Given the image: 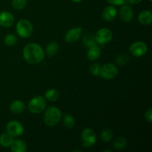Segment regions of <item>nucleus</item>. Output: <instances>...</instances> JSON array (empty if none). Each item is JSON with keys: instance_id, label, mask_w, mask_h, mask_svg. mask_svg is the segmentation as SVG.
Returning <instances> with one entry per match:
<instances>
[{"instance_id": "20", "label": "nucleus", "mask_w": 152, "mask_h": 152, "mask_svg": "<svg viewBox=\"0 0 152 152\" xmlns=\"http://www.w3.org/2000/svg\"><path fill=\"white\" fill-rule=\"evenodd\" d=\"M45 99L51 102H55L58 100L59 97V93L56 89H49L45 93Z\"/></svg>"}, {"instance_id": "9", "label": "nucleus", "mask_w": 152, "mask_h": 152, "mask_svg": "<svg viewBox=\"0 0 152 152\" xmlns=\"http://www.w3.org/2000/svg\"><path fill=\"white\" fill-rule=\"evenodd\" d=\"M129 51L135 57H140L144 56L148 51V46L143 42H135L131 45Z\"/></svg>"}, {"instance_id": "12", "label": "nucleus", "mask_w": 152, "mask_h": 152, "mask_svg": "<svg viewBox=\"0 0 152 152\" xmlns=\"http://www.w3.org/2000/svg\"><path fill=\"white\" fill-rule=\"evenodd\" d=\"M14 23V16L8 11L0 13V25L3 28L11 27Z\"/></svg>"}, {"instance_id": "1", "label": "nucleus", "mask_w": 152, "mask_h": 152, "mask_svg": "<svg viewBox=\"0 0 152 152\" xmlns=\"http://www.w3.org/2000/svg\"><path fill=\"white\" fill-rule=\"evenodd\" d=\"M23 57L28 63L36 65L44 59V50L37 43H29L24 48Z\"/></svg>"}, {"instance_id": "15", "label": "nucleus", "mask_w": 152, "mask_h": 152, "mask_svg": "<svg viewBox=\"0 0 152 152\" xmlns=\"http://www.w3.org/2000/svg\"><path fill=\"white\" fill-rule=\"evenodd\" d=\"M25 109V105L22 101L16 99L13 101L10 105V110L12 113L15 114H19L24 112Z\"/></svg>"}, {"instance_id": "8", "label": "nucleus", "mask_w": 152, "mask_h": 152, "mask_svg": "<svg viewBox=\"0 0 152 152\" xmlns=\"http://www.w3.org/2000/svg\"><path fill=\"white\" fill-rule=\"evenodd\" d=\"M6 132L13 137L22 135L24 132V127L21 123L16 120L10 121L6 126Z\"/></svg>"}, {"instance_id": "23", "label": "nucleus", "mask_w": 152, "mask_h": 152, "mask_svg": "<svg viewBox=\"0 0 152 152\" xmlns=\"http://www.w3.org/2000/svg\"><path fill=\"white\" fill-rule=\"evenodd\" d=\"M126 145H127V142H126V139L123 137L117 138L113 142V147L117 150L123 149L126 148Z\"/></svg>"}, {"instance_id": "3", "label": "nucleus", "mask_w": 152, "mask_h": 152, "mask_svg": "<svg viewBox=\"0 0 152 152\" xmlns=\"http://www.w3.org/2000/svg\"><path fill=\"white\" fill-rule=\"evenodd\" d=\"M46 105L45 98L42 96H37L32 98L28 103V110L33 114H39L45 109Z\"/></svg>"}, {"instance_id": "28", "label": "nucleus", "mask_w": 152, "mask_h": 152, "mask_svg": "<svg viewBox=\"0 0 152 152\" xmlns=\"http://www.w3.org/2000/svg\"><path fill=\"white\" fill-rule=\"evenodd\" d=\"M129 60V57L126 53H122L120 54L117 58H116V62L119 64V65H125L128 62Z\"/></svg>"}, {"instance_id": "19", "label": "nucleus", "mask_w": 152, "mask_h": 152, "mask_svg": "<svg viewBox=\"0 0 152 152\" xmlns=\"http://www.w3.org/2000/svg\"><path fill=\"white\" fill-rule=\"evenodd\" d=\"M58 50H59V45L55 42H51L48 43V45L46 46V54L50 57H52L54 55H56Z\"/></svg>"}, {"instance_id": "29", "label": "nucleus", "mask_w": 152, "mask_h": 152, "mask_svg": "<svg viewBox=\"0 0 152 152\" xmlns=\"http://www.w3.org/2000/svg\"><path fill=\"white\" fill-rule=\"evenodd\" d=\"M108 3L113 4V5H117V6H120L123 5L125 4L126 0H106Z\"/></svg>"}, {"instance_id": "33", "label": "nucleus", "mask_w": 152, "mask_h": 152, "mask_svg": "<svg viewBox=\"0 0 152 152\" xmlns=\"http://www.w3.org/2000/svg\"><path fill=\"white\" fill-rule=\"evenodd\" d=\"M104 152H106V151H108V152H111V150H105V151H103Z\"/></svg>"}, {"instance_id": "32", "label": "nucleus", "mask_w": 152, "mask_h": 152, "mask_svg": "<svg viewBox=\"0 0 152 152\" xmlns=\"http://www.w3.org/2000/svg\"><path fill=\"white\" fill-rule=\"evenodd\" d=\"M72 1H74V2H76V3H78V2H80L81 1H83V0H71Z\"/></svg>"}, {"instance_id": "14", "label": "nucleus", "mask_w": 152, "mask_h": 152, "mask_svg": "<svg viewBox=\"0 0 152 152\" xmlns=\"http://www.w3.org/2000/svg\"><path fill=\"white\" fill-rule=\"evenodd\" d=\"M138 20L140 23L145 25H148L152 22V13L148 10H142L138 15Z\"/></svg>"}, {"instance_id": "22", "label": "nucleus", "mask_w": 152, "mask_h": 152, "mask_svg": "<svg viewBox=\"0 0 152 152\" xmlns=\"http://www.w3.org/2000/svg\"><path fill=\"white\" fill-rule=\"evenodd\" d=\"M83 42L84 45H86V47L87 48H91L92 46L96 45V40H95L94 36L91 35V34H86L84 37H83Z\"/></svg>"}, {"instance_id": "4", "label": "nucleus", "mask_w": 152, "mask_h": 152, "mask_svg": "<svg viewBox=\"0 0 152 152\" xmlns=\"http://www.w3.org/2000/svg\"><path fill=\"white\" fill-rule=\"evenodd\" d=\"M16 32L22 38H28L33 34L34 28L31 22L27 19H21L16 24Z\"/></svg>"}, {"instance_id": "2", "label": "nucleus", "mask_w": 152, "mask_h": 152, "mask_svg": "<svg viewBox=\"0 0 152 152\" xmlns=\"http://www.w3.org/2000/svg\"><path fill=\"white\" fill-rule=\"evenodd\" d=\"M62 118V112L60 109L56 107H49L46 109L44 114V123L48 126H56Z\"/></svg>"}, {"instance_id": "34", "label": "nucleus", "mask_w": 152, "mask_h": 152, "mask_svg": "<svg viewBox=\"0 0 152 152\" xmlns=\"http://www.w3.org/2000/svg\"><path fill=\"white\" fill-rule=\"evenodd\" d=\"M148 1H149L150 2H151V1H152V0H148Z\"/></svg>"}, {"instance_id": "10", "label": "nucleus", "mask_w": 152, "mask_h": 152, "mask_svg": "<svg viewBox=\"0 0 152 152\" xmlns=\"http://www.w3.org/2000/svg\"><path fill=\"white\" fill-rule=\"evenodd\" d=\"M82 32H83V28L81 27H77V28H74L69 30L65 34V42L68 43H72L74 42L78 41V39L81 37Z\"/></svg>"}, {"instance_id": "16", "label": "nucleus", "mask_w": 152, "mask_h": 152, "mask_svg": "<svg viewBox=\"0 0 152 152\" xmlns=\"http://www.w3.org/2000/svg\"><path fill=\"white\" fill-rule=\"evenodd\" d=\"M10 148L13 152H25L27 150V145L22 140H13L10 145Z\"/></svg>"}, {"instance_id": "13", "label": "nucleus", "mask_w": 152, "mask_h": 152, "mask_svg": "<svg viewBox=\"0 0 152 152\" xmlns=\"http://www.w3.org/2000/svg\"><path fill=\"white\" fill-rule=\"evenodd\" d=\"M117 13V9H116L114 6H107V7L104 9L103 11H102V17L104 20L107 21V22H111V21H112L113 19L116 17Z\"/></svg>"}, {"instance_id": "11", "label": "nucleus", "mask_w": 152, "mask_h": 152, "mask_svg": "<svg viewBox=\"0 0 152 152\" xmlns=\"http://www.w3.org/2000/svg\"><path fill=\"white\" fill-rule=\"evenodd\" d=\"M119 14H120V19L125 22H132L134 18L133 10L131 8L130 6L126 5V4L122 5V7L120 9Z\"/></svg>"}, {"instance_id": "30", "label": "nucleus", "mask_w": 152, "mask_h": 152, "mask_svg": "<svg viewBox=\"0 0 152 152\" xmlns=\"http://www.w3.org/2000/svg\"><path fill=\"white\" fill-rule=\"evenodd\" d=\"M145 119L148 122V123H151L152 122V109L149 108V109L147 110L145 113Z\"/></svg>"}, {"instance_id": "31", "label": "nucleus", "mask_w": 152, "mask_h": 152, "mask_svg": "<svg viewBox=\"0 0 152 152\" xmlns=\"http://www.w3.org/2000/svg\"><path fill=\"white\" fill-rule=\"evenodd\" d=\"M127 1H129L130 4H139V3H140L142 0H127Z\"/></svg>"}, {"instance_id": "24", "label": "nucleus", "mask_w": 152, "mask_h": 152, "mask_svg": "<svg viewBox=\"0 0 152 152\" xmlns=\"http://www.w3.org/2000/svg\"><path fill=\"white\" fill-rule=\"evenodd\" d=\"M100 138L102 142H108L112 140L113 138V133L110 129H105L100 134Z\"/></svg>"}, {"instance_id": "6", "label": "nucleus", "mask_w": 152, "mask_h": 152, "mask_svg": "<svg viewBox=\"0 0 152 152\" xmlns=\"http://www.w3.org/2000/svg\"><path fill=\"white\" fill-rule=\"evenodd\" d=\"M99 75L105 80H112L118 75V69L114 64H105L103 66L101 67Z\"/></svg>"}, {"instance_id": "27", "label": "nucleus", "mask_w": 152, "mask_h": 152, "mask_svg": "<svg viewBox=\"0 0 152 152\" xmlns=\"http://www.w3.org/2000/svg\"><path fill=\"white\" fill-rule=\"evenodd\" d=\"M100 69L101 66L97 63H94L93 65H91L90 68V73L91 75L94 76V77H97L100 74Z\"/></svg>"}, {"instance_id": "17", "label": "nucleus", "mask_w": 152, "mask_h": 152, "mask_svg": "<svg viewBox=\"0 0 152 152\" xmlns=\"http://www.w3.org/2000/svg\"><path fill=\"white\" fill-rule=\"evenodd\" d=\"M101 55V49L97 45L89 48L87 52V57L89 60L95 61L99 58Z\"/></svg>"}, {"instance_id": "25", "label": "nucleus", "mask_w": 152, "mask_h": 152, "mask_svg": "<svg viewBox=\"0 0 152 152\" xmlns=\"http://www.w3.org/2000/svg\"><path fill=\"white\" fill-rule=\"evenodd\" d=\"M4 43H5L6 45L7 46H13L17 42V37H16V35L13 34H7L5 37H4Z\"/></svg>"}, {"instance_id": "7", "label": "nucleus", "mask_w": 152, "mask_h": 152, "mask_svg": "<svg viewBox=\"0 0 152 152\" xmlns=\"http://www.w3.org/2000/svg\"><path fill=\"white\" fill-rule=\"evenodd\" d=\"M94 37L96 44L105 45L112 39V31L108 28H101L96 31Z\"/></svg>"}, {"instance_id": "26", "label": "nucleus", "mask_w": 152, "mask_h": 152, "mask_svg": "<svg viewBox=\"0 0 152 152\" xmlns=\"http://www.w3.org/2000/svg\"><path fill=\"white\" fill-rule=\"evenodd\" d=\"M26 4L27 0H12V5L16 10H22Z\"/></svg>"}, {"instance_id": "18", "label": "nucleus", "mask_w": 152, "mask_h": 152, "mask_svg": "<svg viewBox=\"0 0 152 152\" xmlns=\"http://www.w3.org/2000/svg\"><path fill=\"white\" fill-rule=\"evenodd\" d=\"M13 141V137H12L7 132L2 133L0 135V144H1V146L4 147V148L10 147Z\"/></svg>"}, {"instance_id": "5", "label": "nucleus", "mask_w": 152, "mask_h": 152, "mask_svg": "<svg viewBox=\"0 0 152 152\" xmlns=\"http://www.w3.org/2000/svg\"><path fill=\"white\" fill-rule=\"evenodd\" d=\"M81 141L83 147L91 148L96 142V134L93 129L90 128L84 129L81 134Z\"/></svg>"}, {"instance_id": "21", "label": "nucleus", "mask_w": 152, "mask_h": 152, "mask_svg": "<svg viewBox=\"0 0 152 152\" xmlns=\"http://www.w3.org/2000/svg\"><path fill=\"white\" fill-rule=\"evenodd\" d=\"M63 125L67 129H72L75 126V120L74 117L69 114H66L63 116Z\"/></svg>"}]
</instances>
